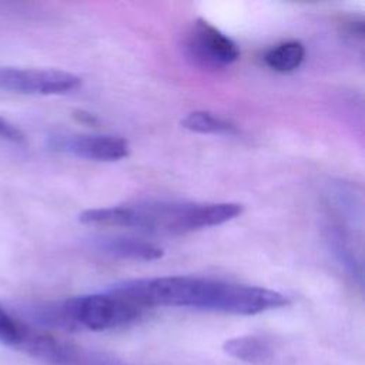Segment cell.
Instances as JSON below:
<instances>
[{
  "label": "cell",
  "mask_w": 365,
  "mask_h": 365,
  "mask_svg": "<svg viewBox=\"0 0 365 365\" xmlns=\"http://www.w3.org/2000/svg\"><path fill=\"white\" fill-rule=\"evenodd\" d=\"M222 349L227 355L244 362H261L271 355L269 344L255 335L230 338L222 344Z\"/></svg>",
  "instance_id": "obj_8"
},
{
  "label": "cell",
  "mask_w": 365,
  "mask_h": 365,
  "mask_svg": "<svg viewBox=\"0 0 365 365\" xmlns=\"http://www.w3.org/2000/svg\"><path fill=\"white\" fill-rule=\"evenodd\" d=\"M329 245L332 248V252L335 258L339 261L341 265L346 269V272L356 279L358 282H362V268L359 259L355 257V251L352 250L348 238L341 232L339 228H329V235H328Z\"/></svg>",
  "instance_id": "obj_11"
},
{
  "label": "cell",
  "mask_w": 365,
  "mask_h": 365,
  "mask_svg": "<svg viewBox=\"0 0 365 365\" xmlns=\"http://www.w3.org/2000/svg\"><path fill=\"white\" fill-rule=\"evenodd\" d=\"M107 291L145 308L175 307L234 315H255L289 304L284 294L245 284L190 275L128 279Z\"/></svg>",
  "instance_id": "obj_1"
},
{
  "label": "cell",
  "mask_w": 365,
  "mask_h": 365,
  "mask_svg": "<svg viewBox=\"0 0 365 365\" xmlns=\"http://www.w3.org/2000/svg\"><path fill=\"white\" fill-rule=\"evenodd\" d=\"M0 140L10 143H21L24 140V134L19 127L0 117Z\"/></svg>",
  "instance_id": "obj_14"
},
{
  "label": "cell",
  "mask_w": 365,
  "mask_h": 365,
  "mask_svg": "<svg viewBox=\"0 0 365 365\" xmlns=\"http://www.w3.org/2000/svg\"><path fill=\"white\" fill-rule=\"evenodd\" d=\"M23 324L13 317H10L1 307H0V341L6 345L16 346L20 334H21Z\"/></svg>",
  "instance_id": "obj_13"
},
{
  "label": "cell",
  "mask_w": 365,
  "mask_h": 365,
  "mask_svg": "<svg viewBox=\"0 0 365 365\" xmlns=\"http://www.w3.org/2000/svg\"><path fill=\"white\" fill-rule=\"evenodd\" d=\"M81 78L73 73L56 68H17L0 67V90L36 94L58 96L74 91Z\"/></svg>",
  "instance_id": "obj_4"
},
{
  "label": "cell",
  "mask_w": 365,
  "mask_h": 365,
  "mask_svg": "<svg viewBox=\"0 0 365 365\" xmlns=\"http://www.w3.org/2000/svg\"><path fill=\"white\" fill-rule=\"evenodd\" d=\"M185 48L194 61L205 67H224L240 58L237 43L204 19H198L190 29Z\"/></svg>",
  "instance_id": "obj_5"
},
{
  "label": "cell",
  "mask_w": 365,
  "mask_h": 365,
  "mask_svg": "<svg viewBox=\"0 0 365 365\" xmlns=\"http://www.w3.org/2000/svg\"><path fill=\"white\" fill-rule=\"evenodd\" d=\"M96 247L104 254L135 261H154L163 257L161 247L134 237H100L96 241Z\"/></svg>",
  "instance_id": "obj_7"
},
{
  "label": "cell",
  "mask_w": 365,
  "mask_h": 365,
  "mask_svg": "<svg viewBox=\"0 0 365 365\" xmlns=\"http://www.w3.org/2000/svg\"><path fill=\"white\" fill-rule=\"evenodd\" d=\"M181 125L190 131L200 134H235L238 133L237 125L230 120L207 111L197 110L188 113L182 120Z\"/></svg>",
  "instance_id": "obj_10"
},
{
  "label": "cell",
  "mask_w": 365,
  "mask_h": 365,
  "mask_svg": "<svg viewBox=\"0 0 365 365\" xmlns=\"http://www.w3.org/2000/svg\"><path fill=\"white\" fill-rule=\"evenodd\" d=\"M144 311L133 301L107 291L40 305L34 309V318L43 325L67 331H107L138 321Z\"/></svg>",
  "instance_id": "obj_3"
},
{
  "label": "cell",
  "mask_w": 365,
  "mask_h": 365,
  "mask_svg": "<svg viewBox=\"0 0 365 365\" xmlns=\"http://www.w3.org/2000/svg\"><path fill=\"white\" fill-rule=\"evenodd\" d=\"M74 117L77 121L83 123V124H88V125H96L98 123V120L96 118L94 114L88 113V111H84V110H76L74 113Z\"/></svg>",
  "instance_id": "obj_15"
},
{
  "label": "cell",
  "mask_w": 365,
  "mask_h": 365,
  "mask_svg": "<svg viewBox=\"0 0 365 365\" xmlns=\"http://www.w3.org/2000/svg\"><path fill=\"white\" fill-rule=\"evenodd\" d=\"M50 147L57 151L94 161H118L130 154L128 143L117 135H56L51 138Z\"/></svg>",
  "instance_id": "obj_6"
},
{
  "label": "cell",
  "mask_w": 365,
  "mask_h": 365,
  "mask_svg": "<svg viewBox=\"0 0 365 365\" xmlns=\"http://www.w3.org/2000/svg\"><path fill=\"white\" fill-rule=\"evenodd\" d=\"M304 57V44L297 40H291L279 43L275 47H271L264 54V63L274 71L291 73L302 64Z\"/></svg>",
  "instance_id": "obj_9"
},
{
  "label": "cell",
  "mask_w": 365,
  "mask_h": 365,
  "mask_svg": "<svg viewBox=\"0 0 365 365\" xmlns=\"http://www.w3.org/2000/svg\"><path fill=\"white\" fill-rule=\"evenodd\" d=\"M60 365H130L110 354L100 351H86L81 348H76L70 358H67Z\"/></svg>",
  "instance_id": "obj_12"
},
{
  "label": "cell",
  "mask_w": 365,
  "mask_h": 365,
  "mask_svg": "<svg viewBox=\"0 0 365 365\" xmlns=\"http://www.w3.org/2000/svg\"><path fill=\"white\" fill-rule=\"evenodd\" d=\"M244 211L238 202L148 201L86 210L78 221L93 225L134 228L154 234H185L221 225Z\"/></svg>",
  "instance_id": "obj_2"
}]
</instances>
